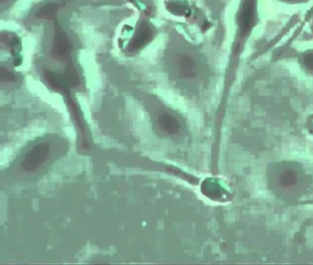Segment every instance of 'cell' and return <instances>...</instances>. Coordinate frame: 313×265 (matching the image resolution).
<instances>
[{
  "mask_svg": "<svg viewBox=\"0 0 313 265\" xmlns=\"http://www.w3.org/2000/svg\"><path fill=\"white\" fill-rule=\"evenodd\" d=\"M71 52V42L55 21V34L52 45V56L60 62H68L70 61Z\"/></svg>",
  "mask_w": 313,
  "mask_h": 265,
  "instance_id": "cell-1",
  "label": "cell"
},
{
  "mask_svg": "<svg viewBox=\"0 0 313 265\" xmlns=\"http://www.w3.org/2000/svg\"><path fill=\"white\" fill-rule=\"evenodd\" d=\"M152 37V29L150 28L147 23H142L139 29L135 33L133 39L130 42L129 47H128V51L132 53V52H136L138 50L142 49L151 40Z\"/></svg>",
  "mask_w": 313,
  "mask_h": 265,
  "instance_id": "cell-4",
  "label": "cell"
},
{
  "mask_svg": "<svg viewBox=\"0 0 313 265\" xmlns=\"http://www.w3.org/2000/svg\"><path fill=\"white\" fill-rule=\"evenodd\" d=\"M16 80V76L13 73L10 72L8 69L4 68H0V81L4 82H13Z\"/></svg>",
  "mask_w": 313,
  "mask_h": 265,
  "instance_id": "cell-10",
  "label": "cell"
},
{
  "mask_svg": "<svg viewBox=\"0 0 313 265\" xmlns=\"http://www.w3.org/2000/svg\"><path fill=\"white\" fill-rule=\"evenodd\" d=\"M158 124L162 130L168 135H176L180 131L178 121L169 113H162L158 117Z\"/></svg>",
  "mask_w": 313,
  "mask_h": 265,
  "instance_id": "cell-6",
  "label": "cell"
},
{
  "mask_svg": "<svg viewBox=\"0 0 313 265\" xmlns=\"http://www.w3.org/2000/svg\"><path fill=\"white\" fill-rule=\"evenodd\" d=\"M297 175L292 171H286L280 176V184L283 187H291L297 182Z\"/></svg>",
  "mask_w": 313,
  "mask_h": 265,
  "instance_id": "cell-9",
  "label": "cell"
},
{
  "mask_svg": "<svg viewBox=\"0 0 313 265\" xmlns=\"http://www.w3.org/2000/svg\"><path fill=\"white\" fill-rule=\"evenodd\" d=\"M49 145L39 144L27 153L23 161V170L26 171H35L39 169L49 157Z\"/></svg>",
  "mask_w": 313,
  "mask_h": 265,
  "instance_id": "cell-2",
  "label": "cell"
},
{
  "mask_svg": "<svg viewBox=\"0 0 313 265\" xmlns=\"http://www.w3.org/2000/svg\"><path fill=\"white\" fill-rule=\"evenodd\" d=\"M44 78L53 90L58 92H63L64 94L68 93L66 78H63V76H59L56 73L52 72L50 70H45Z\"/></svg>",
  "mask_w": 313,
  "mask_h": 265,
  "instance_id": "cell-7",
  "label": "cell"
},
{
  "mask_svg": "<svg viewBox=\"0 0 313 265\" xmlns=\"http://www.w3.org/2000/svg\"><path fill=\"white\" fill-rule=\"evenodd\" d=\"M303 63L305 67L310 71H313V53H308L303 57Z\"/></svg>",
  "mask_w": 313,
  "mask_h": 265,
  "instance_id": "cell-11",
  "label": "cell"
},
{
  "mask_svg": "<svg viewBox=\"0 0 313 265\" xmlns=\"http://www.w3.org/2000/svg\"><path fill=\"white\" fill-rule=\"evenodd\" d=\"M60 6L56 3H49L45 5L36 13V16L39 18L48 19V21H56V14L58 12Z\"/></svg>",
  "mask_w": 313,
  "mask_h": 265,
  "instance_id": "cell-8",
  "label": "cell"
},
{
  "mask_svg": "<svg viewBox=\"0 0 313 265\" xmlns=\"http://www.w3.org/2000/svg\"><path fill=\"white\" fill-rule=\"evenodd\" d=\"M289 1H302V0H289Z\"/></svg>",
  "mask_w": 313,
  "mask_h": 265,
  "instance_id": "cell-13",
  "label": "cell"
},
{
  "mask_svg": "<svg viewBox=\"0 0 313 265\" xmlns=\"http://www.w3.org/2000/svg\"><path fill=\"white\" fill-rule=\"evenodd\" d=\"M7 1H9V0H0L1 3H4V2H7Z\"/></svg>",
  "mask_w": 313,
  "mask_h": 265,
  "instance_id": "cell-12",
  "label": "cell"
},
{
  "mask_svg": "<svg viewBox=\"0 0 313 265\" xmlns=\"http://www.w3.org/2000/svg\"><path fill=\"white\" fill-rule=\"evenodd\" d=\"M178 73L184 78H192L197 75V68L192 57L188 54L182 55L178 62Z\"/></svg>",
  "mask_w": 313,
  "mask_h": 265,
  "instance_id": "cell-5",
  "label": "cell"
},
{
  "mask_svg": "<svg viewBox=\"0 0 313 265\" xmlns=\"http://www.w3.org/2000/svg\"><path fill=\"white\" fill-rule=\"evenodd\" d=\"M255 23V0H244L242 9L238 16L240 36L248 35Z\"/></svg>",
  "mask_w": 313,
  "mask_h": 265,
  "instance_id": "cell-3",
  "label": "cell"
}]
</instances>
